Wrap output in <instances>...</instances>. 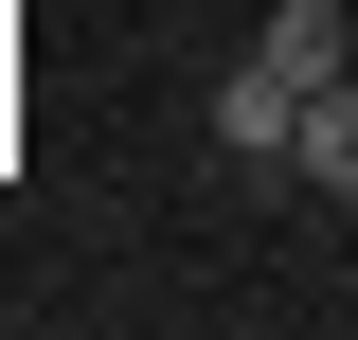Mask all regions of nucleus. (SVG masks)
<instances>
[{
	"mask_svg": "<svg viewBox=\"0 0 358 340\" xmlns=\"http://www.w3.org/2000/svg\"><path fill=\"white\" fill-rule=\"evenodd\" d=\"M215 162H233V179H305V90L268 72V54L215 90Z\"/></svg>",
	"mask_w": 358,
	"mask_h": 340,
	"instance_id": "obj_1",
	"label": "nucleus"
},
{
	"mask_svg": "<svg viewBox=\"0 0 358 340\" xmlns=\"http://www.w3.org/2000/svg\"><path fill=\"white\" fill-rule=\"evenodd\" d=\"M251 54H268L287 90H341V72H358V18H341V0H268V36H251Z\"/></svg>",
	"mask_w": 358,
	"mask_h": 340,
	"instance_id": "obj_2",
	"label": "nucleus"
},
{
	"mask_svg": "<svg viewBox=\"0 0 358 340\" xmlns=\"http://www.w3.org/2000/svg\"><path fill=\"white\" fill-rule=\"evenodd\" d=\"M305 179H322V197H358V72L305 90Z\"/></svg>",
	"mask_w": 358,
	"mask_h": 340,
	"instance_id": "obj_3",
	"label": "nucleus"
}]
</instances>
